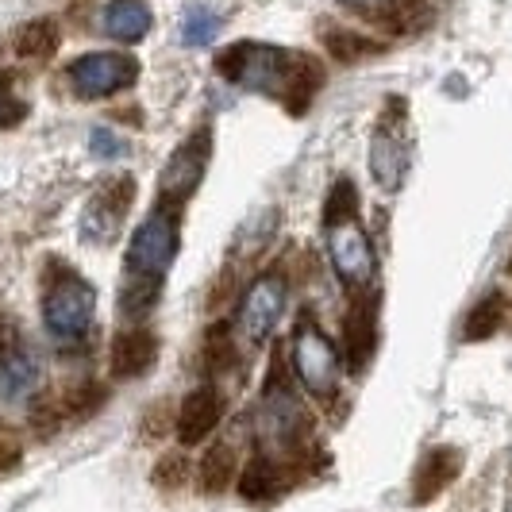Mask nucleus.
<instances>
[{
  "label": "nucleus",
  "instance_id": "obj_1",
  "mask_svg": "<svg viewBox=\"0 0 512 512\" xmlns=\"http://www.w3.org/2000/svg\"><path fill=\"white\" fill-rule=\"evenodd\" d=\"M174 255H178V216H170L166 208H154L128 247V278L162 285V274L170 270Z\"/></svg>",
  "mask_w": 512,
  "mask_h": 512
},
{
  "label": "nucleus",
  "instance_id": "obj_2",
  "mask_svg": "<svg viewBox=\"0 0 512 512\" xmlns=\"http://www.w3.org/2000/svg\"><path fill=\"white\" fill-rule=\"evenodd\" d=\"M293 370H297V378H301V385L312 397H320V401H332L335 397L343 362H339L335 343L312 320H305L297 328V335H293Z\"/></svg>",
  "mask_w": 512,
  "mask_h": 512
},
{
  "label": "nucleus",
  "instance_id": "obj_3",
  "mask_svg": "<svg viewBox=\"0 0 512 512\" xmlns=\"http://www.w3.org/2000/svg\"><path fill=\"white\" fill-rule=\"evenodd\" d=\"M93 305H97L93 285L74 274H58L43 297V320L54 339H81L93 324Z\"/></svg>",
  "mask_w": 512,
  "mask_h": 512
},
{
  "label": "nucleus",
  "instance_id": "obj_4",
  "mask_svg": "<svg viewBox=\"0 0 512 512\" xmlns=\"http://www.w3.org/2000/svg\"><path fill=\"white\" fill-rule=\"evenodd\" d=\"M220 74L243 85V89H255V93H282L285 70H289V54L278 47H262V43H239L231 51L220 54Z\"/></svg>",
  "mask_w": 512,
  "mask_h": 512
},
{
  "label": "nucleus",
  "instance_id": "obj_5",
  "mask_svg": "<svg viewBox=\"0 0 512 512\" xmlns=\"http://www.w3.org/2000/svg\"><path fill=\"white\" fill-rule=\"evenodd\" d=\"M139 77V62L131 54H116V51H97L77 58L70 66V85H74L77 97L85 101H97V97H108V93H120L135 85Z\"/></svg>",
  "mask_w": 512,
  "mask_h": 512
},
{
  "label": "nucleus",
  "instance_id": "obj_6",
  "mask_svg": "<svg viewBox=\"0 0 512 512\" xmlns=\"http://www.w3.org/2000/svg\"><path fill=\"white\" fill-rule=\"evenodd\" d=\"M131 201H135V178H112L104 181L101 189L89 197V205H85V216H81V235L89 239V243H108L120 224H124V216H128Z\"/></svg>",
  "mask_w": 512,
  "mask_h": 512
},
{
  "label": "nucleus",
  "instance_id": "obj_7",
  "mask_svg": "<svg viewBox=\"0 0 512 512\" xmlns=\"http://www.w3.org/2000/svg\"><path fill=\"white\" fill-rule=\"evenodd\" d=\"M208 147H212V135H208V128H201L174 151V158L162 170V197L166 201L181 205V201H189L197 193V185H201L208 170Z\"/></svg>",
  "mask_w": 512,
  "mask_h": 512
},
{
  "label": "nucleus",
  "instance_id": "obj_8",
  "mask_svg": "<svg viewBox=\"0 0 512 512\" xmlns=\"http://www.w3.org/2000/svg\"><path fill=\"white\" fill-rule=\"evenodd\" d=\"M262 432L285 451H293L308 432L305 412L297 405V397L282 385V378H274V385L262 393Z\"/></svg>",
  "mask_w": 512,
  "mask_h": 512
},
{
  "label": "nucleus",
  "instance_id": "obj_9",
  "mask_svg": "<svg viewBox=\"0 0 512 512\" xmlns=\"http://www.w3.org/2000/svg\"><path fill=\"white\" fill-rule=\"evenodd\" d=\"M328 231H332L328 247H332L335 274H339L347 285H366V282H370V278H374V247H370L366 231L359 228V220L339 224V228H328Z\"/></svg>",
  "mask_w": 512,
  "mask_h": 512
},
{
  "label": "nucleus",
  "instance_id": "obj_10",
  "mask_svg": "<svg viewBox=\"0 0 512 512\" xmlns=\"http://www.w3.org/2000/svg\"><path fill=\"white\" fill-rule=\"evenodd\" d=\"M282 308H285V282L282 278H278V274L258 278V282L251 285V293H247V301H243V316H239L243 335H247L251 343H262L266 335L278 328Z\"/></svg>",
  "mask_w": 512,
  "mask_h": 512
},
{
  "label": "nucleus",
  "instance_id": "obj_11",
  "mask_svg": "<svg viewBox=\"0 0 512 512\" xmlns=\"http://www.w3.org/2000/svg\"><path fill=\"white\" fill-rule=\"evenodd\" d=\"M343 339H347V362L351 370H362L378 351V293L359 297L347 320H343Z\"/></svg>",
  "mask_w": 512,
  "mask_h": 512
},
{
  "label": "nucleus",
  "instance_id": "obj_12",
  "mask_svg": "<svg viewBox=\"0 0 512 512\" xmlns=\"http://www.w3.org/2000/svg\"><path fill=\"white\" fill-rule=\"evenodd\" d=\"M220 416H224V397H220V389H216V385H197V389L181 401L178 439L185 447L201 443V439L220 424Z\"/></svg>",
  "mask_w": 512,
  "mask_h": 512
},
{
  "label": "nucleus",
  "instance_id": "obj_13",
  "mask_svg": "<svg viewBox=\"0 0 512 512\" xmlns=\"http://www.w3.org/2000/svg\"><path fill=\"white\" fill-rule=\"evenodd\" d=\"M370 174L382 189H397L409 174V143L401 139L397 124H382L370 139Z\"/></svg>",
  "mask_w": 512,
  "mask_h": 512
},
{
  "label": "nucleus",
  "instance_id": "obj_14",
  "mask_svg": "<svg viewBox=\"0 0 512 512\" xmlns=\"http://www.w3.org/2000/svg\"><path fill=\"white\" fill-rule=\"evenodd\" d=\"M462 455L455 447H436L428 451L420 466H416V478H412V505H432L443 489L459 478Z\"/></svg>",
  "mask_w": 512,
  "mask_h": 512
},
{
  "label": "nucleus",
  "instance_id": "obj_15",
  "mask_svg": "<svg viewBox=\"0 0 512 512\" xmlns=\"http://www.w3.org/2000/svg\"><path fill=\"white\" fill-rule=\"evenodd\" d=\"M158 359V339L147 328H131L112 339V351H108V366H112V378H139L147 374Z\"/></svg>",
  "mask_w": 512,
  "mask_h": 512
},
{
  "label": "nucleus",
  "instance_id": "obj_16",
  "mask_svg": "<svg viewBox=\"0 0 512 512\" xmlns=\"http://www.w3.org/2000/svg\"><path fill=\"white\" fill-rule=\"evenodd\" d=\"M320 85H324V66H320V58H312V54H289V70H285L282 93H285V108H289L293 116L308 112V104L316 101Z\"/></svg>",
  "mask_w": 512,
  "mask_h": 512
},
{
  "label": "nucleus",
  "instance_id": "obj_17",
  "mask_svg": "<svg viewBox=\"0 0 512 512\" xmlns=\"http://www.w3.org/2000/svg\"><path fill=\"white\" fill-rule=\"evenodd\" d=\"M101 24L112 39H120V43H139L154 24L151 4H147V0H112V4L104 8Z\"/></svg>",
  "mask_w": 512,
  "mask_h": 512
},
{
  "label": "nucleus",
  "instance_id": "obj_18",
  "mask_svg": "<svg viewBox=\"0 0 512 512\" xmlns=\"http://www.w3.org/2000/svg\"><path fill=\"white\" fill-rule=\"evenodd\" d=\"M39 378V366H35V355L27 351L24 343H8L0 347V397H20L27 393Z\"/></svg>",
  "mask_w": 512,
  "mask_h": 512
},
{
  "label": "nucleus",
  "instance_id": "obj_19",
  "mask_svg": "<svg viewBox=\"0 0 512 512\" xmlns=\"http://www.w3.org/2000/svg\"><path fill=\"white\" fill-rule=\"evenodd\" d=\"M224 4H212V0H189L185 16H181V43L185 47H205L216 39L220 20H224Z\"/></svg>",
  "mask_w": 512,
  "mask_h": 512
},
{
  "label": "nucleus",
  "instance_id": "obj_20",
  "mask_svg": "<svg viewBox=\"0 0 512 512\" xmlns=\"http://www.w3.org/2000/svg\"><path fill=\"white\" fill-rule=\"evenodd\" d=\"M285 489V474L282 466L274 459H262V455H255V459L247 462V470H243V478H239V493L247 497V501H274L278 493Z\"/></svg>",
  "mask_w": 512,
  "mask_h": 512
},
{
  "label": "nucleus",
  "instance_id": "obj_21",
  "mask_svg": "<svg viewBox=\"0 0 512 512\" xmlns=\"http://www.w3.org/2000/svg\"><path fill=\"white\" fill-rule=\"evenodd\" d=\"M231 482H235V451H231L228 443H212L205 451V459H201V466H197V486H201V493L216 497Z\"/></svg>",
  "mask_w": 512,
  "mask_h": 512
},
{
  "label": "nucleus",
  "instance_id": "obj_22",
  "mask_svg": "<svg viewBox=\"0 0 512 512\" xmlns=\"http://www.w3.org/2000/svg\"><path fill=\"white\" fill-rule=\"evenodd\" d=\"M351 12L393 27H412L420 20V0H343Z\"/></svg>",
  "mask_w": 512,
  "mask_h": 512
},
{
  "label": "nucleus",
  "instance_id": "obj_23",
  "mask_svg": "<svg viewBox=\"0 0 512 512\" xmlns=\"http://www.w3.org/2000/svg\"><path fill=\"white\" fill-rule=\"evenodd\" d=\"M58 51V24L54 20H31L16 31V54L20 58H51Z\"/></svg>",
  "mask_w": 512,
  "mask_h": 512
},
{
  "label": "nucleus",
  "instance_id": "obj_24",
  "mask_svg": "<svg viewBox=\"0 0 512 512\" xmlns=\"http://www.w3.org/2000/svg\"><path fill=\"white\" fill-rule=\"evenodd\" d=\"M501 324H505V297L489 293L486 301H478V305L470 308L462 332H466V339H489V335H497Z\"/></svg>",
  "mask_w": 512,
  "mask_h": 512
},
{
  "label": "nucleus",
  "instance_id": "obj_25",
  "mask_svg": "<svg viewBox=\"0 0 512 512\" xmlns=\"http://www.w3.org/2000/svg\"><path fill=\"white\" fill-rule=\"evenodd\" d=\"M359 216V189L351 178H339L324 201V224L328 228H339V224H351Z\"/></svg>",
  "mask_w": 512,
  "mask_h": 512
},
{
  "label": "nucleus",
  "instance_id": "obj_26",
  "mask_svg": "<svg viewBox=\"0 0 512 512\" xmlns=\"http://www.w3.org/2000/svg\"><path fill=\"white\" fill-rule=\"evenodd\" d=\"M324 43H328L332 58H339V62H355V58H362V54L382 51V43H378V39L359 35V31H347V27H332V31H324Z\"/></svg>",
  "mask_w": 512,
  "mask_h": 512
},
{
  "label": "nucleus",
  "instance_id": "obj_27",
  "mask_svg": "<svg viewBox=\"0 0 512 512\" xmlns=\"http://www.w3.org/2000/svg\"><path fill=\"white\" fill-rule=\"evenodd\" d=\"M62 401V412L70 416V420H89L93 412L104 405V385L101 382H77L66 389V397H58Z\"/></svg>",
  "mask_w": 512,
  "mask_h": 512
},
{
  "label": "nucleus",
  "instance_id": "obj_28",
  "mask_svg": "<svg viewBox=\"0 0 512 512\" xmlns=\"http://www.w3.org/2000/svg\"><path fill=\"white\" fill-rule=\"evenodd\" d=\"M205 362L212 366V370H228V366H235V343H231L228 324H216V328L205 335Z\"/></svg>",
  "mask_w": 512,
  "mask_h": 512
},
{
  "label": "nucleus",
  "instance_id": "obj_29",
  "mask_svg": "<svg viewBox=\"0 0 512 512\" xmlns=\"http://www.w3.org/2000/svg\"><path fill=\"white\" fill-rule=\"evenodd\" d=\"M185 474H189V459L185 455H162L158 459V466H154V474H151V482L158 489H181L185 486Z\"/></svg>",
  "mask_w": 512,
  "mask_h": 512
},
{
  "label": "nucleus",
  "instance_id": "obj_30",
  "mask_svg": "<svg viewBox=\"0 0 512 512\" xmlns=\"http://www.w3.org/2000/svg\"><path fill=\"white\" fill-rule=\"evenodd\" d=\"M24 104L12 97V74H0V128L8 124H20L24 120Z\"/></svg>",
  "mask_w": 512,
  "mask_h": 512
},
{
  "label": "nucleus",
  "instance_id": "obj_31",
  "mask_svg": "<svg viewBox=\"0 0 512 512\" xmlns=\"http://www.w3.org/2000/svg\"><path fill=\"white\" fill-rule=\"evenodd\" d=\"M24 459V447H20V436L12 432V428H0V474H8V470H16Z\"/></svg>",
  "mask_w": 512,
  "mask_h": 512
},
{
  "label": "nucleus",
  "instance_id": "obj_32",
  "mask_svg": "<svg viewBox=\"0 0 512 512\" xmlns=\"http://www.w3.org/2000/svg\"><path fill=\"white\" fill-rule=\"evenodd\" d=\"M89 147H93L97 158H120V154H124V139H116L112 131L97 128L93 131V139H89Z\"/></svg>",
  "mask_w": 512,
  "mask_h": 512
}]
</instances>
